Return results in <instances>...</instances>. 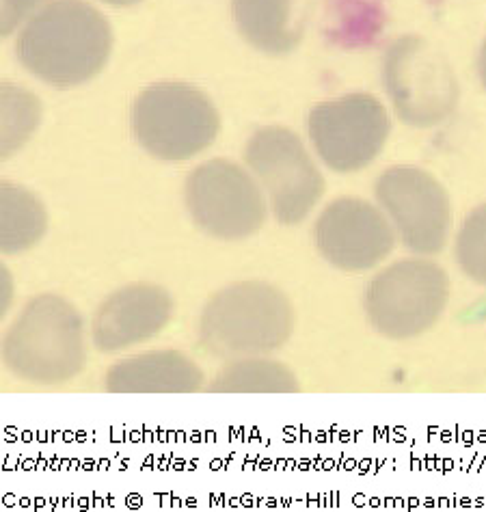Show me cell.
<instances>
[{
	"instance_id": "9a60e30c",
	"label": "cell",
	"mask_w": 486,
	"mask_h": 512,
	"mask_svg": "<svg viewBox=\"0 0 486 512\" xmlns=\"http://www.w3.org/2000/svg\"><path fill=\"white\" fill-rule=\"evenodd\" d=\"M385 26V0H322V33L333 46L372 48Z\"/></svg>"
},
{
	"instance_id": "5bb4252c",
	"label": "cell",
	"mask_w": 486,
	"mask_h": 512,
	"mask_svg": "<svg viewBox=\"0 0 486 512\" xmlns=\"http://www.w3.org/2000/svg\"><path fill=\"white\" fill-rule=\"evenodd\" d=\"M240 35L264 55L283 57L301 44L305 0H232Z\"/></svg>"
},
{
	"instance_id": "2e32d148",
	"label": "cell",
	"mask_w": 486,
	"mask_h": 512,
	"mask_svg": "<svg viewBox=\"0 0 486 512\" xmlns=\"http://www.w3.org/2000/svg\"><path fill=\"white\" fill-rule=\"evenodd\" d=\"M296 374L268 355L232 359L208 385L212 394H294L299 392Z\"/></svg>"
},
{
	"instance_id": "e0dca14e",
	"label": "cell",
	"mask_w": 486,
	"mask_h": 512,
	"mask_svg": "<svg viewBox=\"0 0 486 512\" xmlns=\"http://www.w3.org/2000/svg\"><path fill=\"white\" fill-rule=\"evenodd\" d=\"M46 210L35 195L20 186L3 184V247L5 253H22L42 240Z\"/></svg>"
},
{
	"instance_id": "9c48e42d",
	"label": "cell",
	"mask_w": 486,
	"mask_h": 512,
	"mask_svg": "<svg viewBox=\"0 0 486 512\" xmlns=\"http://www.w3.org/2000/svg\"><path fill=\"white\" fill-rule=\"evenodd\" d=\"M307 132L324 165L335 173H355L383 152L391 121L370 93H348L312 109Z\"/></svg>"
},
{
	"instance_id": "7402d4cb",
	"label": "cell",
	"mask_w": 486,
	"mask_h": 512,
	"mask_svg": "<svg viewBox=\"0 0 486 512\" xmlns=\"http://www.w3.org/2000/svg\"><path fill=\"white\" fill-rule=\"evenodd\" d=\"M102 3L115 5V7H130V5H137V3H141V0H102Z\"/></svg>"
},
{
	"instance_id": "5b68a950",
	"label": "cell",
	"mask_w": 486,
	"mask_h": 512,
	"mask_svg": "<svg viewBox=\"0 0 486 512\" xmlns=\"http://www.w3.org/2000/svg\"><path fill=\"white\" fill-rule=\"evenodd\" d=\"M132 134L143 150L182 163L216 141L221 117L204 91L186 83H158L139 93L130 113Z\"/></svg>"
},
{
	"instance_id": "30bf717a",
	"label": "cell",
	"mask_w": 486,
	"mask_h": 512,
	"mask_svg": "<svg viewBox=\"0 0 486 512\" xmlns=\"http://www.w3.org/2000/svg\"><path fill=\"white\" fill-rule=\"evenodd\" d=\"M374 195L396 236L417 255H437L452 229L450 195L424 169L391 167L376 180Z\"/></svg>"
},
{
	"instance_id": "7a4b0ae2",
	"label": "cell",
	"mask_w": 486,
	"mask_h": 512,
	"mask_svg": "<svg viewBox=\"0 0 486 512\" xmlns=\"http://www.w3.org/2000/svg\"><path fill=\"white\" fill-rule=\"evenodd\" d=\"M294 305L273 284L236 281L216 292L199 320V342L219 359L273 355L292 338Z\"/></svg>"
},
{
	"instance_id": "6da1fadb",
	"label": "cell",
	"mask_w": 486,
	"mask_h": 512,
	"mask_svg": "<svg viewBox=\"0 0 486 512\" xmlns=\"http://www.w3.org/2000/svg\"><path fill=\"white\" fill-rule=\"evenodd\" d=\"M18 59L42 83L72 89L96 78L113 50L111 24L85 0H52L26 20Z\"/></svg>"
},
{
	"instance_id": "ba28073f",
	"label": "cell",
	"mask_w": 486,
	"mask_h": 512,
	"mask_svg": "<svg viewBox=\"0 0 486 512\" xmlns=\"http://www.w3.org/2000/svg\"><path fill=\"white\" fill-rule=\"evenodd\" d=\"M186 208L195 225L212 238L245 240L266 221L260 182L232 160H208L186 178Z\"/></svg>"
},
{
	"instance_id": "277c9868",
	"label": "cell",
	"mask_w": 486,
	"mask_h": 512,
	"mask_svg": "<svg viewBox=\"0 0 486 512\" xmlns=\"http://www.w3.org/2000/svg\"><path fill=\"white\" fill-rule=\"evenodd\" d=\"M452 281L432 260L409 258L378 271L363 294L372 329L389 340H413L437 325L450 305Z\"/></svg>"
},
{
	"instance_id": "8992f818",
	"label": "cell",
	"mask_w": 486,
	"mask_h": 512,
	"mask_svg": "<svg viewBox=\"0 0 486 512\" xmlns=\"http://www.w3.org/2000/svg\"><path fill=\"white\" fill-rule=\"evenodd\" d=\"M383 83L407 126H439L456 109L458 83L452 63L424 37L404 35L387 48Z\"/></svg>"
},
{
	"instance_id": "3957f363",
	"label": "cell",
	"mask_w": 486,
	"mask_h": 512,
	"mask_svg": "<svg viewBox=\"0 0 486 512\" xmlns=\"http://www.w3.org/2000/svg\"><path fill=\"white\" fill-rule=\"evenodd\" d=\"M5 368L33 385H63L87 363L85 320L59 294H39L24 305L3 340Z\"/></svg>"
},
{
	"instance_id": "52a82bcc",
	"label": "cell",
	"mask_w": 486,
	"mask_h": 512,
	"mask_svg": "<svg viewBox=\"0 0 486 512\" xmlns=\"http://www.w3.org/2000/svg\"><path fill=\"white\" fill-rule=\"evenodd\" d=\"M245 160L275 219L283 225L303 223L324 195L320 169L303 141L288 128H260L247 143Z\"/></svg>"
},
{
	"instance_id": "8fae6325",
	"label": "cell",
	"mask_w": 486,
	"mask_h": 512,
	"mask_svg": "<svg viewBox=\"0 0 486 512\" xmlns=\"http://www.w3.org/2000/svg\"><path fill=\"white\" fill-rule=\"evenodd\" d=\"M396 238L385 212L357 197L331 201L314 227L322 258L346 273H366L376 268L394 251Z\"/></svg>"
},
{
	"instance_id": "ffe728a7",
	"label": "cell",
	"mask_w": 486,
	"mask_h": 512,
	"mask_svg": "<svg viewBox=\"0 0 486 512\" xmlns=\"http://www.w3.org/2000/svg\"><path fill=\"white\" fill-rule=\"evenodd\" d=\"M44 0H3V35H11L20 22L29 20Z\"/></svg>"
},
{
	"instance_id": "44dd1931",
	"label": "cell",
	"mask_w": 486,
	"mask_h": 512,
	"mask_svg": "<svg viewBox=\"0 0 486 512\" xmlns=\"http://www.w3.org/2000/svg\"><path fill=\"white\" fill-rule=\"evenodd\" d=\"M478 72H480V78H482V85L486 89V42L480 50V59H478Z\"/></svg>"
},
{
	"instance_id": "7c38bea8",
	"label": "cell",
	"mask_w": 486,
	"mask_h": 512,
	"mask_svg": "<svg viewBox=\"0 0 486 512\" xmlns=\"http://www.w3.org/2000/svg\"><path fill=\"white\" fill-rule=\"evenodd\" d=\"M175 312L171 294L156 284H130L113 292L91 320V342L113 355L165 331Z\"/></svg>"
},
{
	"instance_id": "4fadbf2b",
	"label": "cell",
	"mask_w": 486,
	"mask_h": 512,
	"mask_svg": "<svg viewBox=\"0 0 486 512\" xmlns=\"http://www.w3.org/2000/svg\"><path fill=\"white\" fill-rule=\"evenodd\" d=\"M204 383V370L182 350H147L119 359L104 376L111 394H195Z\"/></svg>"
},
{
	"instance_id": "d6986e66",
	"label": "cell",
	"mask_w": 486,
	"mask_h": 512,
	"mask_svg": "<svg viewBox=\"0 0 486 512\" xmlns=\"http://www.w3.org/2000/svg\"><path fill=\"white\" fill-rule=\"evenodd\" d=\"M20 111V89H13V85H5L3 89V154L9 156L16 147H20L29 134L33 132L35 124H39V102L29 96Z\"/></svg>"
},
{
	"instance_id": "ac0fdd59",
	"label": "cell",
	"mask_w": 486,
	"mask_h": 512,
	"mask_svg": "<svg viewBox=\"0 0 486 512\" xmlns=\"http://www.w3.org/2000/svg\"><path fill=\"white\" fill-rule=\"evenodd\" d=\"M456 262L471 281L486 286V204L471 212L458 229Z\"/></svg>"
}]
</instances>
